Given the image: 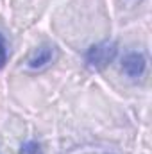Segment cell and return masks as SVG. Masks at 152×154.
<instances>
[{"label": "cell", "instance_id": "obj_1", "mask_svg": "<svg viewBox=\"0 0 152 154\" xmlns=\"http://www.w3.org/2000/svg\"><path fill=\"white\" fill-rule=\"evenodd\" d=\"M114 56H116V43L106 39V41H100V43H97V45L88 48V52H86V65H88L90 70L99 72V70H104L113 61Z\"/></svg>", "mask_w": 152, "mask_h": 154}, {"label": "cell", "instance_id": "obj_2", "mask_svg": "<svg viewBox=\"0 0 152 154\" xmlns=\"http://www.w3.org/2000/svg\"><path fill=\"white\" fill-rule=\"evenodd\" d=\"M54 57H56V47L54 45H41L39 48H36L31 54L27 65L32 70H41V68L48 66L54 61Z\"/></svg>", "mask_w": 152, "mask_h": 154}, {"label": "cell", "instance_id": "obj_3", "mask_svg": "<svg viewBox=\"0 0 152 154\" xmlns=\"http://www.w3.org/2000/svg\"><path fill=\"white\" fill-rule=\"evenodd\" d=\"M145 66H147V59H145V56L141 52H131L122 61L123 72L129 77H132V79L143 75L145 74Z\"/></svg>", "mask_w": 152, "mask_h": 154}, {"label": "cell", "instance_id": "obj_4", "mask_svg": "<svg viewBox=\"0 0 152 154\" xmlns=\"http://www.w3.org/2000/svg\"><path fill=\"white\" fill-rule=\"evenodd\" d=\"M20 154H43L41 151V145H39L38 142H25L23 145H22V149H20Z\"/></svg>", "mask_w": 152, "mask_h": 154}, {"label": "cell", "instance_id": "obj_5", "mask_svg": "<svg viewBox=\"0 0 152 154\" xmlns=\"http://www.w3.org/2000/svg\"><path fill=\"white\" fill-rule=\"evenodd\" d=\"M7 63V45H5V38L0 34V68H4Z\"/></svg>", "mask_w": 152, "mask_h": 154}]
</instances>
